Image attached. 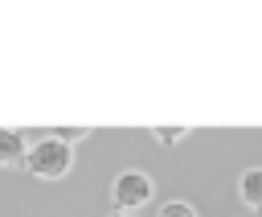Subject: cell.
I'll list each match as a JSON object with an SVG mask.
<instances>
[{
	"mask_svg": "<svg viewBox=\"0 0 262 217\" xmlns=\"http://www.w3.org/2000/svg\"><path fill=\"white\" fill-rule=\"evenodd\" d=\"M25 135L12 131V127H0V168H25Z\"/></svg>",
	"mask_w": 262,
	"mask_h": 217,
	"instance_id": "cell-3",
	"label": "cell"
},
{
	"mask_svg": "<svg viewBox=\"0 0 262 217\" xmlns=\"http://www.w3.org/2000/svg\"><path fill=\"white\" fill-rule=\"evenodd\" d=\"M70 168H74V147L70 143H61V139H53V135H37V143H29V151H25V172L33 176V180H61V176H70Z\"/></svg>",
	"mask_w": 262,
	"mask_h": 217,
	"instance_id": "cell-1",
	"label": "cell"
},
{
	"mask_svg": "<svg viewBox=\"0 0 262 217\" xmlns=\"http://www.w3.org/2000/svg\"><path fill=\"white\" fill-rule=\"evenodd\" d=\"M160 217H196V209H192L188 201H168V205L160 209Z\"/></svg>",
	"mask_w": 262,
	"mask_h": 217,
	"instance_id": "cell-7",
	"label": "cell"
},
{
	"mask_svg": "<svg viewBox=\"0 0 262 217\" xmlns=\"http://www.w3.org/2000/svg\"><path fill=\"white\" fill-rule=\"evenodd\" d=\"M151 197H156V180H151L147 172H139V168L119 172L115 184H111V201H115L119 213H135V209H143Z\"/></svg>",
	"mask_w": 262,
	"mask_h": 217,
	"instance_id": "cell-2",
	"label": "cell"
},
{
	"mask_svg": "<svg viewBox=\"0 0 262 217\" xmlns=\"http://www.w3.org/2000/svg\"><path fill=\"white\" fill-rule=\"evenodd\" d=\"M237 201L250 213H262V168H246L237 176Z\"/></svg>",
	"mask_w": 262,
	"mask_h": 217,
	"instance_id": "cell-4",
	"label": "cell"
},
{
	"mask_svg": "<svg viewBox=\"0 0 262 217\" xmlns=\"http://www.w3.org/2000/svg\"><path fill=\"white\" fill-rule=\"evenodd\" d=\"M151 139L164 147H176L180 139H188V127H151Z\"/></svg>",
	"mask_w": 262,
	"mask_h": 217,
	"instance_id": "cell-6",
	"label": "cell"
},
{
	"mask_svg": "<svg viewBox=\"0 0 262 217\" xmlns=\"http://www.w3.org/2000/svg\"><path fill=\"white\" fill-rule=\"evenodd\" d=\"M45 135H53V139H61V143L78 147V143H86V139H90V127H49Z\"/></svg>",
	"mask_w": 262,
	"mask_h": 217,
	"instance_id": "cell-5",
	"label": "cell"
},
{
	"mask_svg": "<svg viewBox=\"0 0 262 217\" xmlns=\"http://www.w3.org/2000/svg\"><path fill=\"white\" fill-rule=\"evenodd\" d=\"M111 217H131V213H111Z\"/></svg>",
	"mask_w": 262,
	"mask_h": 217,
	"instance_id": "cell-8",
	"label": "cell"
}]
</instances>
